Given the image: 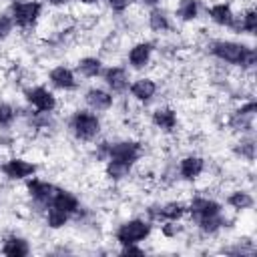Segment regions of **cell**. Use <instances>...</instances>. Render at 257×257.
I'll list each match as a JSON object with an SVG mask.
<instances>
[{"label": "cell", "instance_id": "cell-1", "mask_svg": "<svg viewBox=\"0 0 257 257\" xmlns=\"http://www.w3.org/2000/svg\"><path fill=\"white\" fill-rule=\"evenodd\" d=\"M207 50L213 58H217L225 64L241 66V70H253L257 64V50L251 44L219 38V40H211L207 44Z\"/></svg>", "mask_w": 257, "mask_h": 257}, {"label": "cell", "instance_id": "cell-2", "mask_svg": "<svg viewBox=\"0 0 257 257\" xmlns=\"http://www.w3.org/2000/svg\"><path fill=\"white\" fill-rule=\"evenodd\" d=\"M100 116L90 108H78L68 118V131L80 143H92L100 135Z\"/></svg>", "mask_w": 257, "mask_h": 257}, {"label": "cell", "instance_id": "cell-3", "mask_svg": "<svg viewBox=\"0 0 257 257\" xmlns=\"http://www.w3.org/2000/svg\"><path fill=\"white\" fill-rule=\"evenodd\" d=\"M155 223H151L149 219L143 217H133L122 221L116 229H114V241L118 245H126V243H143L145 239L151 237Z\"/></svg>", "mask_w": 257, "mask_h": 257}, {"label": "cell", "instance_id": "cell-4", "mask_svg": "<svg viewBox=\"0 0 257 257\" xmlns=\"http://www.w3.org/2000/svg\"><path fill=\"white\" fill-rule=\"evenodd\" d=\"M255 116H257V102L253 98L235 106L227 116V128L237 135L255 133Z\"/></svg>", "mask_w": 257, "mask_h": 257}, {"label": "cell", "instance_id": "cell-5", "mask_svg": "<svg viewBox=\"0 0 257 257\" xmlns=\"http://www.w3.org/2000/svg\"><path fill=\"white\" fill-rule=\"evenodd\" d=\"M8 14L12 16L16 28L30 30L38 24L42 16V2L40 0H16L10 4Z\"/></svg>", "mask_w": 257, "mask_h": 257}, {"label": "cell", "instance_id": "cell-6", "mask_svg": "<svg viewBox=\"0 0 257 257\" xmlns=\"http://www.w3.org/2000/svg\"><path fill=\"white\" fill-rule=\"evenodd\" d=\"M56 191H58V185H54L50 181L36 179V177H30L26 181V193H28L32 205L36 207V211H40V213H44V209L50 207Z\"/></svg>", "mask_w": 257, "mask_h": 257}, {"label": "cell", "instance_id": "cell-7", "mask_svg": "<svg viewBox=\"0 0 257 257\" xmlns=\"http://www.w3.org/2000/svg\"><path fill=\"white\" fill-rule=\"evenodd\" d=\"M187 215V203L183 201H167V203H151L147 207V219L151 223L165 221H181Z\"/></svg>", "mask_w": 257, "mask_h": 257}, {"label": "cell", "instance_id": "cell-8", "mask_svg": "<svg viewBox=\"0 0 257 257\" xmlns=\"http://www.w3.org/2000/svg\"><path fill=\"white\" fill-rule=\"evenodd\" d=\"M143 157V145L139 141L133 139H118V141H110L108 143V157L106 159H114V161H122L128 165H137Z\"/></svg>", "mask_w": 257, "mask_h": 257}, {"label": "cell", "instance_id": "cell-9", "mask_svg": "<svg viewBox=\"0 0 257 257\" xmlns=\"http://www.w3.org/2000/svg\"><path fill=\"white\" fill-rule=\"evenodd\" d=\"M24 98H26V104L32 108V110H38V112H54L56 106H58V100H56V94L42 86V84H34V86H28L24 90Z\"/></svg>", "mask_w": 257, "mask_h": 257}, {"label": "cell", "instance_id": "cell-10", "mask_svg": "<svg viewBox=\"0 0 257 257\" xmlns=\"http://www.w3.org/2000/svg\"><path fill=\"white\" fill-rule=\"evenodd\" d=\"M0 173L8 181H28L30 177H34L38 173V165L28 159H22V157H10V159L2 161Z\"/></svg>", "mask_w": 257, "mask_h": 257}, {"label": "cell", "instance_id": "cell-11", "mask_svg": "<svg viewBox=\"0 0 257 257\" xmlns=\"http://www.w3.org/2000/svg\"><path fill=\"white\" fill-rule=\"evenodd\" d=\"M102 82H104V88H108L112 94H122L128 90V84H131V74L124 66H118V64H112V66H106L102 70Z\"/></svg>", "mask_w": 257, "mask_h": 257}, {"label": "cell", "instance_id": "cell-12", "mask_svg": "<svg viewBox=\"0 0 257 257\" xmlns=\"http://www.w3.org/2000/svg\"><path fill=\"white\" fill-rule=\"evenodd\" d=\"M187 213L191 215L193 223L203 219V217H211V215H217V213H223V205L211 197H205V195H195L189 203H187Z\"/></svg>", "mask_w": 257, "mask_h": 257}, {"label": "cell", "instance_id": "cell-13", "mask_svg": "<svg viewBox=\"0 0 257 257\" xmlns=\"http://www.w3.org/2000/svg\"><path fill=\"white\" fill-rule=\"evenodd\" d=\"M153 52H155V44L151 40H139L128 48L126 62H128V66L133 70H143V68H147L151 64Z\"/></svg>", "mask_w": 257, "mask_h": 257}, {"label": "cell", "instance_id": "cell-14", "mask_svg": "<svg viewBox=\"0 0 257 257\" xmlns=\"http://www.w3.org/2000/svg\"><path fill=\"white\" fill-rule=\"evenodd\" d=\"M205 167H207V161L201 157V155H185L179 159V165H177V173H179V179L183 181H197L203 173H205Z\"/></svg>", "mask_w": 257, "mask_h": 257}, {"label": "cell", "instance_id": "cell-15", "mask_svg": "<svg viewBox=\"0 0 257 257\" xmlns=\"http://www.w3.org/2000/svg\"><path fill=\"white\" fill-rule=\"evenodd\" d=\"M157 90H159V84L151 76H139V78L131 80V84H128L131 98H135L137 102H143V104L151 102L157 96Z\"/></svg>", "mask_w": 257, "mask_h": 257}, {"label": "cell", "instance_id": "cell-16", "mask_svg": "<svg viewBox=\"0 0 257 257\" xmlns=\"http://www.w3.org/2000/svg\"><path fill=\"white\" fill-rule=\"evenodd\" d=\"M48 82H50L52 88L64 90V92L78 88V78H76L74 70L68 68V66H64V64H58V66L50 68V72H48Z\"/></svg>", "mask_w": 257, "mask_h": 257}, {"label": "cell", "instance_id": "cell-17", "mask_svg": "<svg viewBox=\"0 0 257 257\" xmlns=\"http://www.w3.org/2000/svg\"><path fill=\"white\" fill-rule=\"evenodd\" d=\"M82 98H84V104L94 112H104V110L112 108V104H114L112 92L102 86H90Z\"/></svg>", "mask_w": 257, "mask_h": 257}, {"label": "cell", "instance_id": "cell-18", "mask_svg": "<svg viewBox=\"0 0 257 257\" xmlns=\"http://www.w3.org/2000/svg\"><path fill=\"white\" fill-rule=\"evenodd\" d=\"M207 16H209V20L213 24H217L221 28H231V30H233V24H235V18H237V14H235V10H233V6L229 2L211 4L207 8Z\"/></svg>", "mask_w": 257, "mask_h": 257}, {"label": "cell", "instance_id": "cell-19", "mask_svg": "<svg viewBox=\"0 0 257 257\" xmlns=\"http://www.w3.org/2000/svg\"><path fill=\"white\" fill-rule=\"evenodd\" d=\"M30 251H32V247H30L28 239L22 235H16V233L6 235L0 243V253L6 257H26V255H30Z\"/></svg>", "mask_w": 257, "mask_h": 257}, {"label": "cell", "instance_id": "cell-20", "mask_svg": "<svg viewBox=\"0 0 257 257\" xmlns=\"http://www.w3.org/2000/svg\"><path fill=\"white\" fill-rule=\"evenodd\" d=\"M151 122L155 128H159L163 133H173L179 124V114L173 106H157L151 112Z\"/></svg>", "mask_w": 257, "mask_h": 257}, {"label": "cell", "instance_id": "cell-21", "mask_svg": "<svg viewBox=\"0 0 257 257\" xmlns=\"http://www.w3.org/2000/svg\"><path fill=\"white\" fill-rule=\"evenodd\" d=\"M50 207H56V209H60V211H64V213H68V215L74 219V215L78 213V209H80L82 205H80L78 197H76L72 191L58 187V191H56V195H54V199H52Z\"/></svg>", "mask_w": 257, "mask_h": 257}, {"label": "cell", "instance_id": "cell-22", "mask_svg": "<svg viewBox=\"0 0 257 257\" xmlns=\"http://www.w3.org/2000/svg\"><path fill=\"white\" fill-rule=\"evenodd\" d=\"M227 223H229L227 215H225V213H217V215L203 217V219L195 221V227L199 229L201 235H205V237H215V235H219V233L227 227Z\"/></svg>", "mask_w": 257, "mask_h": 257}, {"label": "cell", "instance_id": "cell-23", "mask_svg": "<svg viewBox=\"0 0 257 257\" xmlns=\"http://www.w3.org/2000/svg\"><path fill=\"white\" fill-rule=\"evenodd\" d=\"M147 26L151 32L155 34H165L173 28V22H171V16L167 14V10L163 8H151L149 10V16H147Z\"/></svg>", "mask_w": 257, "mask_h": 257}, {"label": "cell", "instance_id": "cell-24", "mask_svg": "<svg viewBox=\"0 0 257 257\" xmlns=\"http://www.w3.org/2000/svg\"><path fill=\"white\" fill-rule=\"evenodd\" d=\"M225 203H227L229 209H233L237 213H243V211H249L255 205V197L247 189H235L225 197Z\"/></svg>", "mask_w": 257, "mask_h": 257}, {"label": "cell", "instance_id": "cell-25", "mask_svg": "<svg viewBox=\"0 0 257 257\" xmlns=\"http://www.w3.org/2000/svg\"><path fill=\"white\" fill-rule=\"evenodd\" d=\"M255 149H257L255 135L253 133H247V135H241V139L233 145V155L239 157L241 161L253 163L255 161Z\"/></svg>", "mask_w": 257, "mask_h": 257}, {"label": "cell", "instance_id": "cell-26", "mask_svg": "<svg viewBox=\"0 0 257 257\" xmlns=\"http://www.w3.org/2000/svg\"><path fill=\"white\" fill-rule=\"evenodd\" d=\"M233 30L239 32V34H249V36H253L255 30H257V10H255V8H247V10H243L241 14H237L235 24H233Z\"/></svg>", "mask_w": 257, "mask_h": 257}, {"label": "cell", "instance_id": "cell-27", "mask_svg": "<svg viewBox=\"0 0 257 257\" xmlns=\"http://www.w3.org/2000/svg\"><path fill=\"white\" fill-rule=\"evenodd\" d=\"M133 169H135L133 165L122 163V161H114V159H106V161H104V177H106L108 181H112V183L124 181V179L131 175Z\"/></svg>", "mask_w": 257, "mask_h": 257}, {"label": "cell", "instance_id": "cell-28", "mask_svg": "<svg viewBox=\"0 0 257 257\" xmlns=\"http://www.w3.org/2000/svg\"><path fill=\"white\" fill-rule=\"evenodd\" d=\"M76 70L84 76V78H98L104 70V64L98 56H82L76 62Z\"/></svg>", "mask_w": 257, "mask_h": 257}, {"label": "cell", "instance_id": "cell-29", "mask_svg": "<svg viewBox=\"0 0 257 257\" xmlns=\"http://www.w3.org/2000/svg\"><path fill=\"white\" fill-rule=\"evenodd\" d=\"M26 116V122L36 128V131H48V128H54L56 120H54V112H38V110H26L24 112Z\"/></svg>", "mask_w": 257, "mask_h": 257}, {"label": "cell", "instance_id": "cell-30", "mask_svg": "<svg viewBox=\"0 0 257 257\" xmlns=\"http://www.w3.org/2000/svg\"><path fill=\"white\" fill-rule=\"evenodd\" d=\"M199 12H201L199 0H179L175 8V18L181 22H193L199 18Z\"/></svg>", "mask_w": 257, "mask_h": 257}, {"label": "cell", "instance_id": "cell-31", "mask_svg": "<svg viewBox=\"0 0 257 257\" xmlns=\"http://www.w3.org/2000/svg\"><path fill=\"white\" fill-rule=\"evenodd\" d=\"M42 215H44V225H46L48 229H52V231H58V229L66 227L68 221L72 219L68 213H64V211H60V209H56V207H48V209H44Z\"/></svg>", "mask_w": 257, "mask_h": 257}, {"label": "cell", "instance_id": "cell-32", "mask_svg": "<svg viewBox=\"0 0 257 257\" xmlns=\"http://www.w3.org/2000/svg\"><path fill=\"white\" fill-rule=\"evenodd\" d=\"M255 243L249 241V239H243V241H235L233 245H227L223 247V253L227 255H233V257H245V255H255Z\"/></svg>", "mask_w": 257, "mask_h": 257}, {"label": "cell", "instance_id": "cell-33", "mask_svg": "<svg viewBox=\"0 0 257 257\" xmlns=\"http://www.w3.org/2000/svg\"><path fill=\"white\" fill-rule=\"evenodd\" d=\"M18 118V108L10 102H0V131H6Z\"/></svg>", "mask_w": 257, "mask_h": 257}, {"label": "cell", "instance_id": "cell-34", "mask_svg": "<svg viewBox=\"0 0 257 257\" xmlns=\"http://www.w3.org/2000/svg\"><path fill=\"white\" fill-rule=\"evenodd\" d=\"M159 225H161L163 237H167V239L179 237V235L185 231V225H183L181 221H165V223H159Z\"/></svg>", "mask_w": 257, "mask_h": 257}, {"label": "cell", "instance_id": "cell-35", "mask_svg": "<svg viewBox=\"0 0 257 257\" xmlns=\"http://www.w3.org/2000/svg\"><path fill=\"white\" fill-rule=\"evenodd\" d=\"M14 28H16V26H14L12 16H10L8 12H2V14H0V40H6V38L12 34Z\"/></svg>", "mask_w": 257, "mask_h": 257}, {"label": "cell", "instance_id": "cell-36", "mask_svg": "<svg viewBox=\"0 0 257 257\" xmlns=\"http://www.w3.org/2000/svg\"><path fill=\"white\" fill-rule=\"evenodd\" d=\"M120 255H145V247H141V243H126V245H120L118 249Z\"/></svg>", "mask_w": 257, "mask_h": 257}, {"label": "cell", "instance_id": "cell-37", "mask_svg": "<svg viewBox=\"0 0 257 257\" xmlns=\"http://www.w3.org/2000/svg\"><path fill=\"white\" fill-rule=\"evenodd\" d=\"M108 143L110 141H100V143H96V147H94V159L96 161H106V157H108Z\"/></svg>", "mask_w": 257, "mask_h": 257}, {"label": "cell", "instance_id": "cell-38", "mask_svg": "<svg viewBox=\"0 0 257 257\" xmlns=\"http://www.w3.org/2000/svg\"><path fill=\"white\" fill-rule=\"evenodd\" d=\"M104 2L108 4V8H110L112 12H118V14H120V12H124V10L131 6L133 0H104Z\"/></svg>", "mask_w": 257, "mask_h": 257}, {"label": "cell", "instance_id": "cell-39", "mask_svg": "<svg viewBox=\"0 0 257 257\" xmlns=\"http://www.w3.org/2000/svg\"><path fill=\"white\" fill-rule=\"evenodd\" d=\"M44 4H48V6H54V8H60V6H66L70 0H42Z\"/></svg>", "mask_w": 257, "mask_h": 257}, {"label": "cell", "instance_id": "cell-40", "mask_svg": "<svg viewBox=\"0 0 257 257\" xmlns=\"http://www.w3.org/2000/svg\"><path fill=\"white\" fill-rule=\"evenodd\" d=\"M161 2H163V0H139V4H143V6H147V8H157Z\"/></svg>", "mask_w": 257, "mask_h": 257}, {"label": "cell", "instance_id": "cell-41", "mask_svg": "<svg viewBox=\"0 0 257 257\" xmlns=\"http://www.w3.org/2000/svg\"><path fill=\"white\" fill-rule=\"evenodd\" d=\"M74 2L84 4V6H90V4H96V2H100V0H74Z\"/></svg>", "mask_w": 257, "mask_h": 257}, {"label": "cell", "instance_id": "cell-42", "mask_svg": "<svg viewBox=\"0 0 257 257\" xmlns=\"http://www.w3.org/2000/svg\"><path fill=\"white\" fill-rule=\"evenodd\" d=\"M0 167H2V159H0Z\"/></svg>", "mask_w": 257, "mask_h": 257}, {"label": "cell", "instance_id": "cell-43", "mask_svg": "<svg viewBox=\"0 0 257 257\" xmlns=\"http://www.w3.org/2000/svg\"><path fill=\"white\" fill-rule=\"evenodd\" d=\"M10 2H16V0H10Z\"/></svg>", "mask_w": 257, "mask_h": 257}]
</instances>
